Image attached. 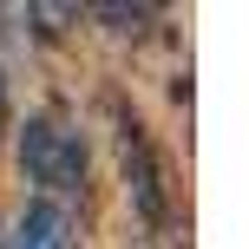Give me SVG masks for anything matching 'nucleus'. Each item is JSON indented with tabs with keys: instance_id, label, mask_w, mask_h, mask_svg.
I'll return each instance as SVG.
<instances>
[{
	"instance_id": "obj_2",
	"label": "nucleus",
	"mask_w": 249,
	"mask_h": 249,
	"mask_svg": "<svg viewBox=\"0 0 249 249\" xmlns=\"http://www.w3.org/2000/svg\"><path fill=\"white\" fill-rule=\"evenodd\" d=\"M118 158H124V190H131L138 216L144 223H164V171H158V151H151V131L118 105Z\"/></svg>"
},
{
	"instance_id": "obj_1",
	"label": "nucleus",
	"mask_w": 249,
	"mask_h": 249,
	"mask_svg": "<svg viewBox=\"0 0 249 249\" xmlns=\"http://www.w3.org/2000/svg\"><path fill=\"white\" fill-rule=\"evenodd\" d=\"M20 164H26V177L46 190V203L86 190V138L66 118H53V112H33L20 124Z\"/></svg>"
},
{
	"instance_id": "obj_3",
	"label": "nucleus",
	"mask_w": 249,
	"mask_h": 249,
	"mask_svg": "<svg viewBox=\"0 0 249 249\" xmlns=\"http://www.w3.org/2000/svg\"><path fill=\"white\" fill-rule=\"evenodd\" d=\"M7 249H72V216H66V203H26L20 216H13V236Z\"/></svg>"
}]
</instances>
